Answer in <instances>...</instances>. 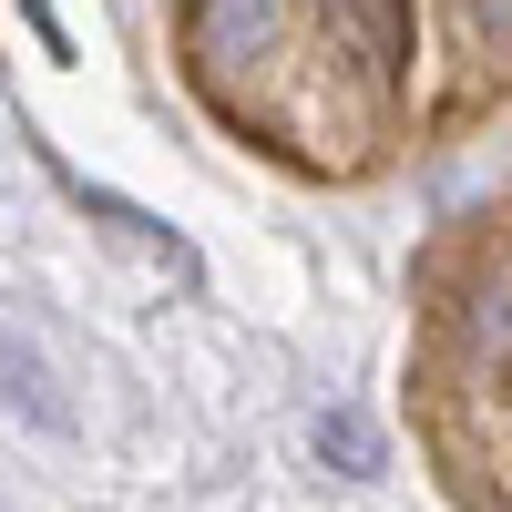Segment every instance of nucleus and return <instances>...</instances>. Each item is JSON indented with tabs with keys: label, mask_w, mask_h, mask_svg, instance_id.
Instances as JSON below:
<instances>
[{
	"label": "nucleus",
	"mask_w": 512,
	"mask_h": 512,
	"mask_svg": "<svg viewBox=\"0 0 512 512\" xmlns=\"http://www.w3.org/2000/svg\"><path fill=\"white\" fill-rule=\"evenodd\" d=\"M349 11V31L369 41V62H400V41H410V0H338Z\"/></svg>",
	"instance_id": "20e7f679"
},
{
	"label": "nucleus",
	"mask_w": 512,
	"mask_h": 512,
	"mask_svg": "<svg viewBox=\"0 0 512 512\" xmlns=\"http://www.w3.org/2000/svg\"><path fill=\"white\" fill-rule=\"evenodd\" d=\"M0 410L21 420V431H41V441H72L82 420H72V400H62V369L31 349V328H11L0 318Z\"/></svg>",
	"instance_id": "f257e3e1"
},
{
	"label": "nucleus",
	"mask_w": 512,
	"mask_h": 512,
	"mask_svg": "<svg viewBox=\"0 0 512 512\" xmlns=\"http://www.w3.org/2000/svg\"><path fill=\"white\" fill-rule=\"evenodd\" d=\"M277 0H195V62H256V52H267V41H277Z\"/></svg>",
	"instance_id": "f03ea898"
},
{
	"label": "nucleus",
	"mask_w": 512,
	"mask_h": 512,
	"mask_svg": "<svg viewBox=\"0 0 512 512\" xmlns=\"http://www.w3.org/2000/svg\"><path fill=\"white\" fill-rule=\"evenodd\" d=\"M318 461H338V472H379V431H369V420L359 410H318Z\"/></svg>",
	"instance_id": "7ed1b4c3"
}]
</instances>
